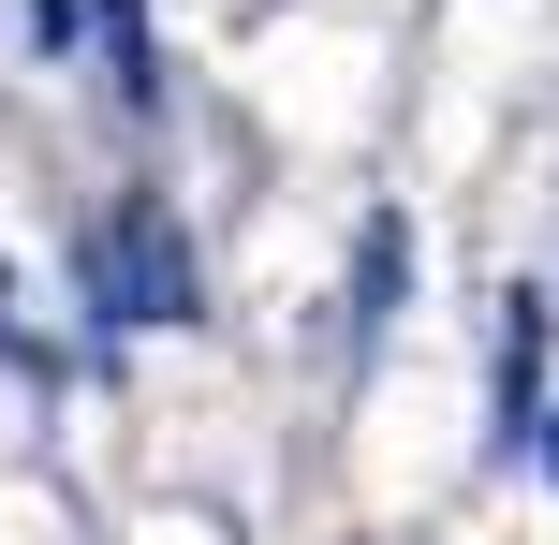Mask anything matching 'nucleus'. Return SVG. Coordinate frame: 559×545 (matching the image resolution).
<instances>
[{"label":"nucleus","instance_id":"nucleus-1","mask_svg":"<svg viewBox=\"0 0 559 545\" xmlns=\"http://www.w3.org/2000/svg\"><path fill=\"white\" fill-rule=\"evenodd\" d=\"M88 324H192V251H177L163 206H118L104 236H88Z\"/></svg>","mask_w":559,"mask_h":545},{"label":"nucleus","instance_id":"nucleus-2","mask_svg":"<svg viewBox=\"0 0 559 545\" xmlns=\"http://www.w3.org/2000/svg\"><path fill=\"white\" fill-rule=\"evenodd\" d=\"M88 29L118 59V104H147V0H88Z\"/></svg>","mask_w":559,"mask_h":545},{"label":"nucleus","instance_id":"nucleus-3","mask_svg":"<svg viewBox=\"0 0 559 545\" xmlns=\"http://www.w3.org/2000/svg\"><path fill=\"white\" fill-rule=\"evenodd\" d=\"M88 29V0H29V45H74Z\"/></svg>","mask_w":559,"mask_h":545},{"label":"nucleus","instance_id":"nucleus-4","mask_svg":"<svg viewBox=\"0 0 559 545\" xmlns=\"http://www.w3.org/2000/svg\"><path fill=\"white\" fill-rule=\"evenodd\" d=\"M545 472H559V428H545Z\"/></svg>","mask_w":559,"mask_h":545}]
</instances>
